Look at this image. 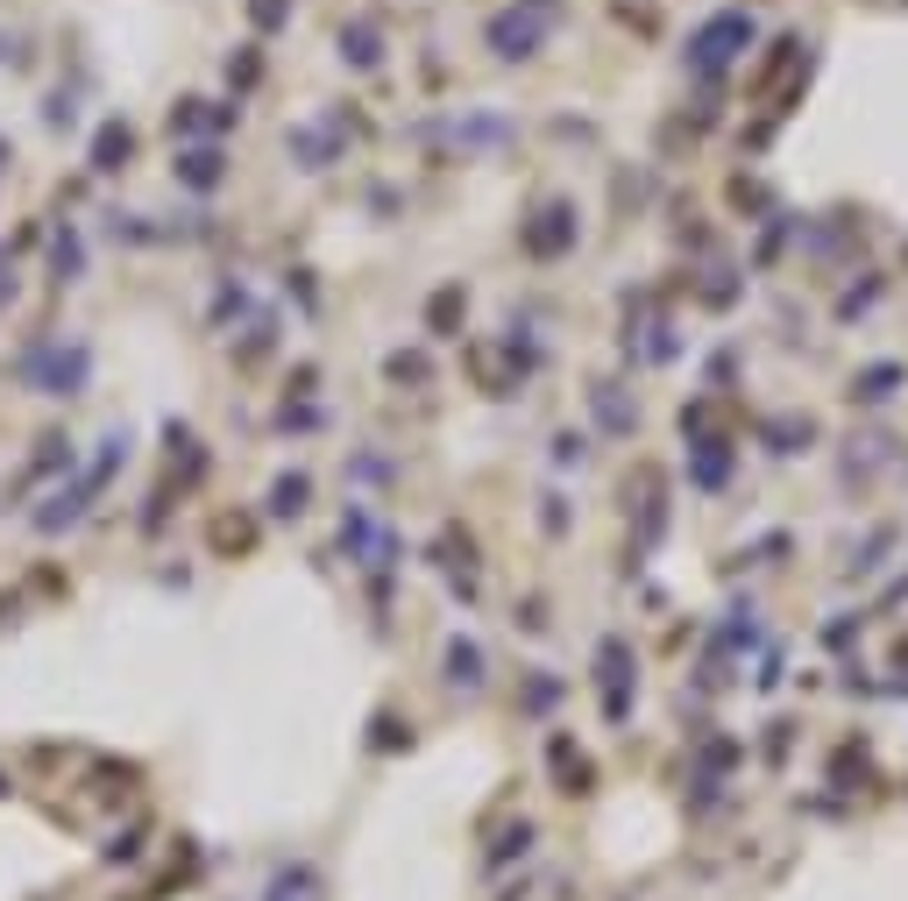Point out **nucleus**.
I'll return each instance as SVG.
<instances>
[{
	"instance_id": "f257e3e1",
	"label": "nucleus",
	"mask_w": 908,
	"mask_h": 901,
	"mask_svg": "<svg viewBox=\"0 0 908 901\" xmlns=\"http://www.w3.org/2000/svg\"><path fill=\"white\" fill-rule=\"evenodd\" d=\"M745 36H752V29H745V14H717V22H710L703 36H695V65H703V71H717L724 57L745 43Z\"/></svg>"
},
{
	"instance_id": "f03ea898",
	"label": "nucleus",
	"mask_w": 908,
	"mask_h": 901,
	"mask_svg": "<svg viewBox=\"0 0 908 901\" xmlns=\"http://www.w3.org/2000/svg\"><path fill=\"white\" fill-rule=\"evenodd\" d=\"M128 149H135V136H128L121 121H114L107 136H100V149H92V170H121V164H128Z\"/></svg>"
},
{
	"instance_id": "7ed1b4c3",
	"label": "nucleus",
	"mask_w": 908,
	"mask_h": 901,
	"mask_svg": "<svg viewBox=\"0 0 908 901\" xmlns=\"http://www.w3.org/2000/svg\"><path fill=\"white\" fill-rule=\"evenodd\" d=\"M448 675H455L461 688H482V654H476V646H461V639H455V646H448Z\"/></svg>"
},
{
	"instance_id": "20e7f679",
	"label": "nucleus",
	"mask_w": 908,
	"mask_h": 901,
	"mask_svg": "<svg viewBox=\"0 0 908 901\" xmlns=\"http://www.w3.org/2000/svg\"><path fill=\"white\" fill-rule=\"evenodd\" d=\"M490 43H497V57H533V50H526V43H533V22H497Z\"/></svg>"
},
{
	"instance_id": "39448f33",
	"label": "nucleus",
	"mask_w": 908,
	"mask_h": 901,
	"mask_svg": "<svg viewBox=\"0 0 908 901\" xmlns=\"http://www.w3.org/2000/svg\"><path fill=\"white\" fill-rule=\"evenodd\" d=\"M270 511H305V476H284V483L270 490Z\"/></svg>"
},
{
	"instance_id": "423d86ee",
	"label": "nucleus",
	"mask_w": 908,
	"mask_h": 901,
	"mask_svg": "<svg viewBox=\"0 0 908 901\" xmlns=\"http://www.w3.org/2000/svg\"><path fill=\"white\" fill-rule=\"evenodd\" d=\"M185 178H192V185H214V178H221V157H214V149H199V157H185Z\"/></svg>"
}]
</instances>
